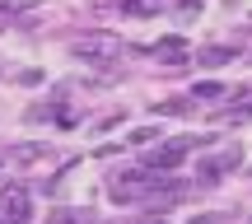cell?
<instances>
[{
  "instance_id": "cell-7",
  "label": "cell",
  "mask_w": 252,
  "mask_h": 224,
  "mask_svg": "<svg viewBox=\"0 0 252 224\" xmlns=\"http://www.w3.org/2000/svg\"><path fill=\"white\" fill-rule=\"evenodd\" d=\"M126 14H131V19H150V14H159V0H126Z\"/></svg>"
},
{
  "instance_id": "cell-4",
  "label": "cell",
  "mask_w": 252,
  "mask_h": 224,
  "mask_svg": "<svg viewBox=\"0 0 252 224\" xmlns=\"http://www.w3.org/2000/svg\"><path fill=\"white\" fill-rule=\"evenodd\" d=\"M238 163H243V150H238V145H229V150H220V154H210V159H201V178H206V182H220L224 173H234Z\"/></svg>"
},
{
  "instance_id": "cell-2",
  "label": "cell",
  "mask_w": 252,
  "mask_h": 224,
  "mask_svg": "<svg viewBox=\"0 0 252 224\" xmlns=\"http://www.w3.org/2000/svg\"><path fill=\"white\" fill-rule=\"evenodd\" d=\"M28 215H33V196H28V187L5 182V187H0V224H28Z\"/></svg>"
},
{
  "instance_id": "cell-8",
  "label": "cell",
  "mask_w": 252,
  "mask_h": 224,
  "mask_svg": "<svg viewBox=\"0 0 252 224\" xmlns=\"http://www.w3.org/2000/svg\"><path fill=\"white\" fill-rule=\"evenodd\" d=\"M234 47H206V52H201V65H224V61H234Z\"/></svg>"
},
{
  "instance_id": "cell-11",
  "label": "cell",
  "mask_w": 252,
  "mask_h": 224,
  "mask_svg": "<svg viewBox=\"0 0 252 224\" xmlns=\"http://www.w3.org/2000/svg\"><path fill=\"white\" fill-rule=\"evenodd\" d=\"M135 224H168V220H159V215H145V220H135Z\"/></svg>"
},
{
  "instance_id": "cell-5",
  "label": "cell",
  "mask_w": 252,
  "mask_h": 224,
  "mask_svg": "<svg viewBox=\"0 0 252 224\" xmlns=\"http://www.w3.org/2000/svg\"><path fill=\"white\" fill-rule=\"evenodd\" d=\"M154 56H159V61H168V65H182L187 61V42H182V37H163L159 47H150Z\"/></svg>"
},
{
  "instance_id": "cell-3",
  "label": "cell",
  "mask_w": 252,
  "mask_h": 224,
  "mask_svg": "<svg viewBox=\"0 0 252 224\" xmlns=\"http://www.w3.org/2000/svg\"><path fill=\"white\" fill-rule=\"evenodd\" d=\"M70 52L80 56V61H112V56L122 52V42H117L112 33H103V37H75Z\"/></svg>"
},
{
  "instance_id": "cell-9",
  "label": "cell",
  "mask_w": 252,
  "mask_h": 224,
  "mask_svg": "<svg viewBox=\"0 0 252 224\" xmlns=\"http://www.w3.org/2000/svg\"><path fill=\"white\" fill-rule=\"evenodd\" d=\"M191 94H196V98H215V103H220V98H224V84H220V80H201Z\"/></svg>"
},
{
  "instance_id": "cell-1",
  "label": "cell",
  "mask_w": 252,
  "mask_h": 224,
  "mask_svg": "<svg viewBox=\"0 0 252 224\" xmlns=\"http://www.w3.org/2000/svg\"><path fill=\"white\" fill-rule=\"evenodd\" d=\"M201 145V135H182V140H168V145H159V150H150L140 159V168H150V173H168V168H178L182 159H187V150H196Z\"/></svg>"
},
{
  "instance_id": "cell-12",
  "label": "cell",
  "mask_w": 252,
  "mask_h": 224,
  "mask_svg": "<svg viewBox=\"0 0 252 224\" xmlns=\"http://www.w3.org/2000/svg\"><path fill=\"white\" fill-rule=\"evenodd\" d=\"M191 224H210V215H196V220H191Z\"/></svg>"
},
{
  "instance_id": "cell-10",
  "label": "cell",
  "mask_w": 252,
  "mask_h": 224,
  "mask_svg": "<svg viewBox=\"0 0 252 224\" xmlns=\"http://www.w3.org/2000/svg\"><path fill=\"white\" fill-rule=\"evenodd\" d=\"M196 9H201V0H187V5H182V19H191Z\"/></svg>"
},
{
  "instance_id": "cell-6",
  "label": "cell",
  "mask_w": 252,
  "mask_h": 224,
  "mask_svg": "<svg viewBox=\"0 0 252 224\" xmlns=\"http://www.w3.org/2000/svg\"><path fill=\"white\" fill-rule=\"evenodd\" d=\"M47 224H98V215L94 210H52Z\"/></svg>"
}]
</instances>
